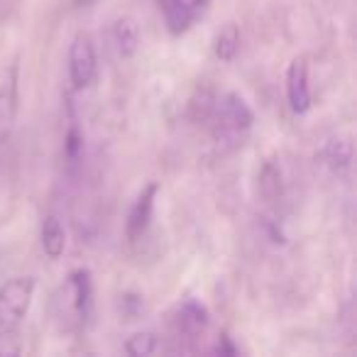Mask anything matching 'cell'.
Segmentation results:
<instances>
[{"label": "cell", "mask_w": 357, "mask_h": 357, "mask_svg": "<svg viewBox=\"0 0 357 357\" xmlns=\"http://www.w3.org/2000/svg\"><path fill=\"white\" fill-rule=\"evenodd\" d=\"M35 279L13 277L0 287V335H10L22 326L35 298Z\"/></svg>", "instance_id": "1"}, {"label": "cell", "mask_w": 357, "mask_h": 357, "mask_svg": "<svg viewBox=\"0 0 357 357\" xmlns=\"http://www.w3.org/2000/svg\"><path fill=\"white\" fill-rule=\"evenodd\" d=\"M69 79L74 91H86L98 81V54H96L93 40L86 32L71 40L69 47Z\"/></svg>", "instance_id": "2"}, {"label": "cell", "mask_w": 357, "mask_h": 357, "mask_svg": "<svg viewBox=\"0 0 357 357\" xmlns=\"http://www.w3.org/2000/svg\"><path fill=\"white\" fill-rule=\"evenodd\" d=\"M213 115L218 120V135L225 139H235L238 135L248 132L255 123V113L240 93H225L215 100Z\"/></svg>", "instance_id": "3"}, {"label": "cell", "mask_w": 357, "mask_h": 357, "mask_svg": "<svg viewBox=\"0 0 357 357\" xmlns=\"http://www.w3.org/2000/svg\"><path fill=\"white\" fill-rule=\"evenodd\" d=\"M287 98L289 108L296 115H306L311 110V86H308V59L294 56L287 69Z\"/></svg>", "instance_id": "4"}, {"label": "cell", "mask_w": 357, "mask_h": 357, "mask_svg": "<svg viewBox=\"0 0 357 357\" xmlns=\"http://www.w3.org/2000/svg\"><path fill=\"white\" fill-rule=\"evenodd\" d=\"M157 194H159V184L157 181H149L137 194V199H135L132 208H130V213H128V223H125V235H128L130 243H137V240L147 233L149 223H152Z\"/></svg>", "instance_id": "5"}, {"label": "cell", "mask_w": 357, "mask_h": 357, "mask_svg": "<svg viewBox=\"0 0 357 357\" xmlns=\"http://www.w3.org/2000/svg\"><path fill=\"white\" fill-rule=\"evenodd\" d=\"M17 64H10L0 81V144L10 137L17 120Z\"/></svg>", "instance_id": "6"}, {"label": "cell", "mask_w": 357, "mask_h": 357, "mask_svg": "<svg viewBox=\"0 0 357 357\" xmlns=\"http://www.w3.org/2000/svg\"><path fill=\"white\" fill-rule=\"evenodd\" d=\"M206 0H159V8L164 10V20L172 35H181L189 30L199 8H204Z\"/></svg>", "instance_id": "7"}, {"label": "cell", "mask_w": 357, "mask_h": 357, "mask_svg": "<svg viewBox=\"0 0 357 357\" xmlns=\"http://www.w3.org/2000/svg\"><path fill=\"white\" fill-rule=\"evenodd\" d=\"M69 291L76 318L84 323L93 311V282H91L89 269H74L69 274Z\"/></svg>", "instance_id": "8"}, {"label": "cell", "mask_w": 357, "mask_h": 357, "mask_svg": "<svg viewBox=\"0 0 357 357\" xmlns=\"http://www.w3.org/2000/svg\"><path fill=\"white\" fill-rule=\"evenodd\" d=\"M113 42H115V47H118V54L123 56V59L135 56V52L139 50V42H142L139 22L130 15L118 17L113 25Z\"/></svg>", "instance_id": "9"}, {"label": "cell", "mask_w": 357, "mask_h": 357, "mask_svg": "<svg viewBox=\"0 0 357 357\" xmlns=\"http://www.w3.org/2000/svg\"><path fill=\"white\" fill-rule=\"evenodd\" d=\"M42 250L50 259H59L66 250V233L64 225L56 215H47L42 220Z\"/></svg>", "instance_id": "10"}, {"label": "cell", "mask_w": 357, "mask_h": 357, "mask_svg": "<svg viewBox=\"0 0 357 357\" xmlns=\"http://www.w3.org/2000/svg\"><path fill=\"white\" fill-rule=\"evenodd\" d=\"M321 159L331 169L342 172V169H347L352 162V142L347 137L326 139V144H323V149H321Z\"/></svg>", "instance_id": "11"}, {"label": "cell", "mask_w": 357, "mask_h": 357, "mask_svg": "<svg viewBox=\"0 0 357 357\" xmlns=\"http://www.w3.org/2000/svg\"><path fill=\"white\" fill-rule=\"evenodd\" d=\"M213 50H215V56L220 61H233L235 54L240 52V30L238 25L228 22L223 30L215 35V42H213Z\"/></svg>", "instance_id": "12"}, {"label": "cell", "mask_w": 357, "mask_h": 357, "mask_svg": "<svg viewBox=\"0 0 357 357\" xmlns=\"http://www.w3.org/2000/svg\"><path fill=\"white\" fill-rule=\"evenodd\" d=\"M157 350V333L152 331H142V333H135L125 340V352L130 357H147Z\"/></svg>", "instance_id": "13"}, {"label": "cell", "mask_w": 357, "mask_h": 357, "mask_svg": "<svg viewBox=\"0 0 357 357\" xmlns=\"http://www.w3.org/2000/svg\"><path fill=\"white\" fill-rule=\"evenodd\" d=\"M257 181H259V194L267 201H274L277 196H282V172L274 164H264Z\"/></svg>", "instance_id": "14"}, {"label": "cell", "mask_w": 357, "mask_h": 357, "mask_svg": "<svg viewBox=\"0 0 357 357\" xmlns=\"http://www.w3.org/2000/svg\"><path fill=\"white\" fill-rule=\"evenodd\" d=\"M64 152L71 167H76V164L81 162V154H84V135H81L76 123L69 125V132H66V139H64Z\"/></svg>", "instance_id": "15"}, {"label": "cell", "mask_w": 357, "mask_h": 357, "mask_svg": "<svg viewBox=\"0 0 357 357\" xmlns=\"http://www.w3.org/2000/svg\"><path fill=\"white\" fill-rule=\"evenodd\" d=\"M181 316H184L186 326H194L196 331H199V328H206V323H208V313H206V308L201 306L199 301H186Z\"/></svg>", "instance_id": "16"}, {"label": "cell", "mask_w": 357, "mask_h": 357, "mask_svg": "<svg viewBox=\"0 0 357 357\" xmlns=\"http://www.w3.org/2000/svg\"><path fill=\"white\" fill-rule=\"evenodd\" d=\"M215 352H220V355H238V347L230 342L228 335H220L218 345H215Z\"/></svg>", "instance_id": "17"}, {"label": "cell", "mask_w": 357, "mask_h": 357, "mask_svg": "<svg viewBox=\"0 0 357 357\" xmlns=\"http://www.w3.org/2000/svg\"><path fill=\"white\" fill-rule=\"evenodd\" d=\"M86 3H91V0H76V6H86Z\"/></svg>", "instance_id": "18"}]
</instances>
